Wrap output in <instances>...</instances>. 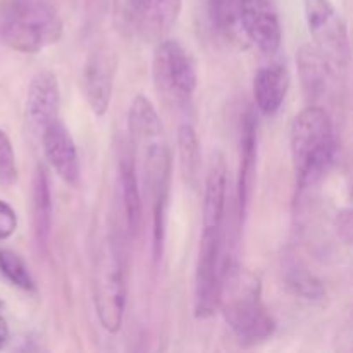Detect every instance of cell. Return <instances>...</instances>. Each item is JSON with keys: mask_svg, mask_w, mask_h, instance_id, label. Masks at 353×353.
<instances>
[{"mask_svg": "<svg viewBox=\"0 0 353 353\" xmlns=\"http://www.w3.org/2000/svg\"><path fill=\"white\" fill-rule=\"evenodd\" d=\"M130 147L133 152L141 195L150 202L154 261L159 262L164 252L165 217L171 193L172 152L159 114L150 100L134 97L128 114Z\"/></svg>", "mask_w": 353, "mask_h": 353, "instance_id": "cell-1", "label": "cell"}, {"mask_svg": "<svg viewBox=\"0 0 353 353\" xmlns=\"http://www.w3.org/2000/svg\"><path fill=\"white\" fill-rule=\"evenodd\" d=\"M217 309L243 347L264 343L274 334L276 323L262 302L261 279L233 259L223 261Z\"/></svg>", "mask_w": 353, "mask_h": 353, "instance_id": "cell-2", "label": "cell"}, {"mask_svg": "<svg viewBox=\"0 0 353 353\" xmlns=\"http://www.w3.org/2000/svg\"><path fill=\"white\" fill-rule=\"evenodd\" d=\"M128 240L126 230L110 228L93 257V305L100 326L110 334L119 333L126 312Z\"/></svg>", "mask_w": 353, "mask_h": 353, "instance_id": "cell-3", "label": "cell"}, {"mask_svg": "<svg viewBox=\"0 0 353 353\" xmlns=\"http://www.w3.org/2000/svg\"><path fill=\"white\" fill-rule=\"evenodd\" d=\"M290 145L296 188L305 192L324 178L336 155L333 123L323 107H307L293 119Z\"/></svg>", "mask_w": 353, "mask_h": 353, "instance_id": "cell-4", "label": "cell"}, {"mask_svg": "<svg viewBox=\"0 0 353 353\" xmlns=\"http://www.w3.org/2000/svg\"><path fill=\"white\" fill-rule=\"evenodd\" d=\"M64 33L61 14L47 0H0V41L21 54H38Z\"/></svg>", "mask_w": 353, "mask_h": 353, "instance_id": "cell-5", "label": "cell"}, {"mask_svg": "<svg viewBox=\"0 0 353 353\" xmlns=\"http://www.w3.org/2000/svg\"><path fill=\"white\" fill-rule=\"evenodd\" d=\"M152 69L159 95L178 110H188L199 85L195 59L188 48L174 38H162L155 48Z\"/></svg>", "mask_w": 353, "mask_h": 353, "instance_id": "cell-6", "label": "cell"}, {"mask_svg": "<svg viewBox=\"0 0 353 353\" xmlns=\"http://www.w3.org/2000/svg\"><path fill=\"white\" fill-rule=\"evenodd\" d=\"M305 21L316 47L331 62L347 65L350 62V40L343 17L331 0H303Z\"/></svg>", "mask_w": 353, "mask_h": 353, "instance_id": "cell-7", "label": "cell"}, {"mask_svg": "<svg viewBox=\"0 0 353 353\" xmlns=\"http://www.w3.org/2000/svg\"><path fill=\"white\" fill-rule=\"evenodd\" d=\"M117 72V57L105 45H97L90 52L83 69V93L95 116H105L112 100Z\"/></svg>", "mask_w": 353, "mask_h": 353, "instance_id": "cell-8", "label": "cell"}, {"mask_svg": "<svg viewBox=\"0 0 353 353\" xmlns=\"http://www.w3.org/2000/svg\"><path fill=\"white\" fill-rule=\"evenodd\" d=\"M240 30L264 54H272L281 47V21L271 0H241Z\"/></svg>", "mask_w": 353, "mask_h": 353, "instance_id": "cell-9", "label": "cell"}, {"mask_svg": "<svg viewBox=\"0 0 353 353\" xmlns=\"http://www.w3.org/2000/svg\"><path fill=\"white\" fill-rule=\"evenodd\" d=\"M61 110V88L55 72L41 71L31 79L26 95V123L33 133H40L54 121Z\"/></svg>", "mask_w": 353, "mask_h": 353, "instance_id": "cell-10", "label": "cell"}, {"mask_svg": "<svg viewBox=\"0 0 353 353\" xmlns=\"http://www.w3.org/2000/svg\"><path fill=\"white\" fill-rule=\"evenodd\" d=\"M40 137L45 157L59 178L71 186L78 185L81 178V164H79L78 148L68 128L57 119L45 128Z\"/></svg>", "mask_w": 353, "mask_h": 353, "instance_id": "cell-11", "label": "cell"}, {"mask_svg": "<svg viewBox=\"0 0 353 353\" xmlns=\"http://www.w3.org/2000/svg\"><path fill=\"white\" fill-rule=\"evenodd\" d=\"M119 186L124 210V226L130 240H137L143 226V195L130 141H124L119 155Z\"/></svg>", "mask_w": 353, "mask_h": 353, "instance_id": "cell-12", "label": "cell"}, {"mask_svg": "<svg viewBox=\"0 0 353 353\" xmlns=\"http://www.w3.org/2000/svg\"><path fill=\"white\" fill-rule=\"evenodd\" d=\"M255 165H257V117L254 110L248 109L241 117L240 131V169H238L236 181V207L240 224L245 221L252 199Z\"/></svg>", "mask_w": 353, "mask_h": 353, "instance_id": "cell-13", "label": "cell"}, {"mask_svg": "<svg viewBox=\"0 0 353 353\" xmlns=\"http://www.w3.org/2000/svg\"><path fill=\"white\" fill-rule=\"evenodd\" d=\"M254 102L264 116H274L281 109L290 88V74L285 65H262L254 76Z\"/></svg>", "mask_w": 353, "mask_h": 353, "instance_id": "cell-14", "label": "cell"}, {"mask_svg": "<svg viewBox=\"0 0 353 353\" xmlns=\"http://www.w3.org/2000/svg\"><path fill=\"white\" fill-rule=\"evenodd\" d=\"M302 85L310 99L317 100L326 97L333 85V68L331 61L317 47H302L296 55Z\"/></svg>", "mask_w": 353, "mask_h": 353, "instance_id": "cell-15", "label": "cell"}, {"mask_svg": "<svg viewBox=\"0 0 353 353\" xmlns=\"http://www.w3.org/2000/svg\"><path fill=\"white\" fill-rule=\"evenodd\" d=\"M183 0H147L134 34L147 41H159L171 31L181 12Z\"/></svg>", "mask_w": 353, "mask_h": 353, "instance_id": "cell-16", "label": "cell"}, {"mask_svg": "<svg viewBox=\"0 0 353 353\" xmlns=\"http://www.w3.org/2000/svg\"><path fill=\"white\" fill-rule=\"evenodd\" d=\"M33 231L38 247H47L52 231V190L47 168L41 164L33 176Z\"/></svg>", "mask_w": 353, "mask_h": 353, "instance_id": "cell-17", "label": "cell"}, {"mask_svg": "<svg viewBox=\"0 0 353 353\" xmlns=\"http://www.w3.org/2000/svg\"><path fill=\"white\" fill-rule=\"evenodd\" d=\"M176 141H178L179 168H181L183 179L192 190L199 188L200 176H202V154H200V141L195 128L190 123L181 124Z\"/></svg>", "mask_w": 353, "mask_h": 353, "instance_id": "cell-18", "label": "cell"}, {"mask_svg": "<svg viewBox=\"0 0 353 353\" xmlns=\"http://www.w3.org/2000/svg\"><path fill=\"white\" fill-rule=\"evenodd\" d=\"M207 14L214 30L223 37L236 40L241 34L240 30V6L241 0H205ZM243 37V34H241Z\"/></svg>", "mask_w": 353, "mask_h": 353, "instance_id": "cell-19", "label": "cell"}, {"mask_svg": "<svg viewBox=\"0 0 353 353\" xmlns=\"http://www.w3.org/2000/svg\"><path fill=\"white\" fill-rule=\"evenodd\" d=\"M0 272L16 288L24 290V292H34V288H37L33 276L28 271V265L24 264V261L16 252L6 250V248L0 250Z\"/></svg>", "mask_w": 353, "mask_h": 353, "instance_id": "cell-20", "label": "cell"}, {"mask_svg": "<svg viewBox=\"0 0 353 353\" xmlns=\"http://www.w3.org/2000/svg\"><path fill=\"white\" fill-rule=\"evenodd\" d=\"M286 285L296 296H302L310 302L324 296V288L319 279L300 265H290L286 271Z\"/></svg>", "mask_w": 353, "mask_h": 353, "instance_id": "cell-21", "label": "cell"}, {"mask_svg": "<svg viewBox=\"0 0 353 353\" xmlns=\"http://www.w3.org/2000/svg\"><path fill=\"white\" fill-rule=\"evenodd\" d=\"M147 0H114V23L117 30L134 34Z\"/></svg>", "mask_w": 353, "mask_h": 353, "instance_id": "cell-22", "label": "cell"}, {"mask_svg": "<svg viewBox=\"0 0 353 353\" xmlns=\"http://www.w3.org/2000/svg\"><path fill=\"white\" fill-rule=\"evenodd\" d=\"M17 179L16 154L10 138L3 130H0V185H14Z\"/></svg>", "mask_w": 353, "mask_h": 353, "instance_id": "cell-23", "label": "cell"}, {"mask_svg": "<svg viewBox=\"0 0 353 353\" xmlns=\"http://www.w3.org/2000/svg\"><path fill=\"white\" fill-rule=\"evenodd\" d=\"M16 228H17L16 210H14L7 202L0 200V241L12 236Z\"/></svg>", "mask_w": 353, "mask_h": 353, "instance_id": "cell-24", "label": "cell"}, {"mask_svg": "<svg viewBox=\"0 0 353 353\" xmlns=\"http://www.w3.org/2000/svg\"><path fill=\"white\" fill-rule=\"evenodd\" d=\"M336 231L340 240H343V243L350 245L352 243V234H353V223H352V210L343 209L340 210V214L336 216Z\"/></svg>", "mask_w": 353, "mask_h": 353, "instance_id": "cell-25", "label": "cell"}, {"mask_svg": "<svg viewBox=\"0 0 353 353\" xmlns=\"http://www.w3.org/2000/svg\"><path fill=\"white\" fill-rule=\"evenodd\" d=\"M7 341H9V326H7L6 319L0 316V350L6 347Z\"/></svg>", "mask_w": 353, "mask_h": 353, "instance_id": "cell-26", "label": "cell"}]
</instances>
